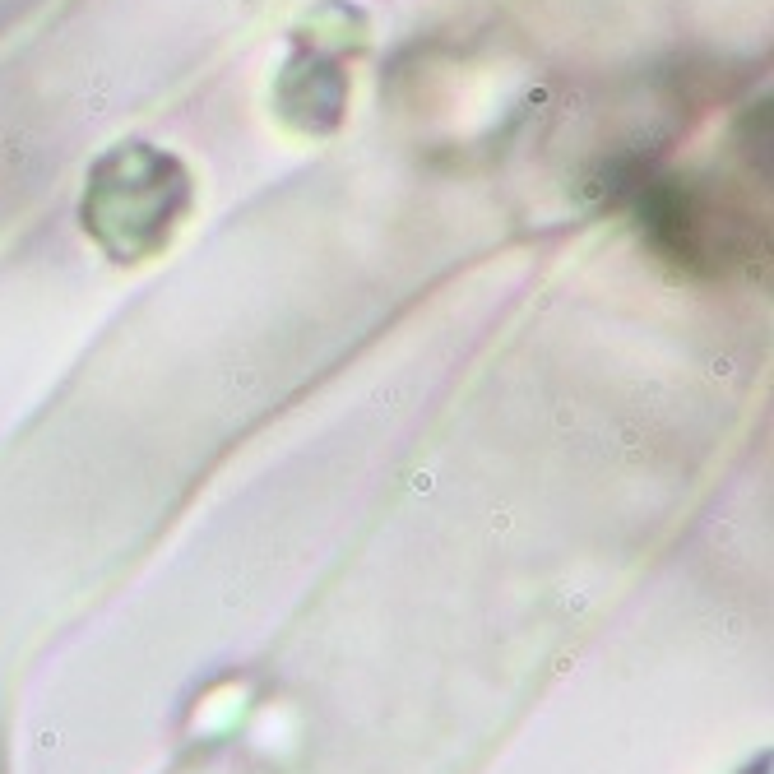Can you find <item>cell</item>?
<instances>
[{"label": "cell", "instance_id": "obj_1", "mask_svg": "<svg viewBox=\"0 0 774 774\" xmlns=\"http://www.w3.org/2000/svg\"><path fill=\"white\" fill-rule=\"evenodd\" d=\"M186 209L190 177L181 158H172L158 144H144V139H125V144L107 149L93 163L84 204H79L93 242L121 265L163 251L177 232V223L186 218Z\"/></svg>", "mask_w": 774, "mask_h": 774}, {"label": "cell", "instance_id": "obj_2", "mask_svg": "<svg viewBox=\"0 0 774 774\" xmlns=\"http://www.w3.org/2000/svg\"><path fill=\"white\" fill-rule=\"evenodd\" d=\"M366 46V19L348 0H325L311 10L292 37V51L278 70L274 102L278 116L301 135H330L348 107V56Z\"/></svg>", "mask_w": 774, "mask_h": 774}]
</instances>
